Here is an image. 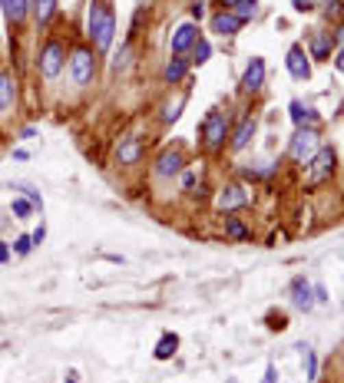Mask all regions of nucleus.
Here are the masks:
<instances>
[{"mask_svg": "<svg viewBox=\"0 0 344 383\" xmlns=\"http://www.w3.org/2000/svg\"><path fill=\"white\" fill-rule=\"evenodd\" d=\"M182 169H186V155H182V149L166 146V149L153 159V175L156 179H162V182H169V179H175V175H182Z\"/></svg>", "mask_w": 344, "mask_h": 383, "instance_id": "obj_7", "label": "nucleus"}, {"mask_svg": "<svg viewBox=\"0 0 344 383\" xmlns=\"http://www.w3.org/2000/svg\"><path fill=\"white\" fill-rule=\"evenodd\" d=\"M86 40L93 43L96 57H106L116 43V10L110 0H90L86 7Z\"/></svg>", "mask_w": 344, "mask_h": 383, "instance_id": "obj_1", "label": "nucleus"}, {"mask_svg": "<svg viewBox=\"0 0 344 383\" xmlns=\"http://www.w3.org/2000/svg\"><path fill=\"white\" fill-rule=\"evenodd\" d=\"M10 215H14L17 222H30V215H34V205H30L27 198H14V202H10Z\"/></svg>", "mask_w": 344, "mask_h": 383, "instance_id": "obj_27", "label": "nucleus"}, {"mask_svg": "<svg viewBox=\"0 0 344 383\" xmlns=\"http://www.w3.org/2000/svg\"><path fill=\"white\" fill-rule=\"evenodd\" d=\"M288 298H291V307H295V311H302V314H308V311L315 307V294H311V281H308V278H295V281L288 285Z\"/></svg>", "mask_w": 344, "mask_h": 383, "instance_id": "obj_16", "label": "nucleus"}, {"mask_svg": "<svg viewBox=\"0 0 344 383\" xmlns=\"http://www.w3.org/2000/svg\"><path fill=\"white\" fill-rule=\"evenodd\" d=\"M143 155H146L143 139H136V135H130V139H119V149H116V162H119V166H136Z\"/></svg>", "mask_w": 344, "mask_h": 383, "instance_id": "obj_19", "label": "nucleus"}, {"mask_svg": "<svg viewBox=\"0 0 344 383\" xmlns=\"http://www.w3.org/2000/svg\"><path fill=\"white\" fill-rule=\"evenodd\" d=\"M219 3H222V10H232V7H235L238 0H219Z\"/></svg>", "mask_w": 344, "mask_h": 383, "instance_id": "obj_42", "label": "nucleus"}, {"mask_svg": "<svg viewBox=\"0 0 344 383\" xmlns=\"http://www.w3.org/2000/svg\"><path fill=\"white\" fill-rule=\"evenodd\" d=\"M325 142H321V133L315 129V126H298L291 139H288V159L295 162V166H308L311 162V155L318 153Z\"/></svg>", "mask_w": 344, "mask_h": 383, "instance_id": "obj_3", "label": "nucleus"}, {"mask_svg": "<svg viewBox=\"0 0 344 383\" xmlns=\"http://www.w3.org/2000/svg\"><path fill=\"white\" fill-rule=\"evenodd\" d=\"M30 3H34V0H30Z\"/></svg>", "mask_w": 344, "mask_h": 383, "instance_id": "obj_44", "label": "nucleus"}, {"mask_svg": "<svg viewBox=\"0 0 344 383\" xmlns=\"http://www.w3.org/2000/svg\"><path fill=\"white\" fill-rule=\"evenodd\" d=\"M232 14L242 20V23H249V20L258 17V0H238V3L232 7Z\"/></svg>", "mask_w": 344, "mask_h": 383, "instance_id": "obj_25", "label": "nucleus"}, {"mask_svg": "<svg viewBox=\"0 0 344 383\" xmlns=\"http://www.w3.org/2000/svg\"><path fill=\"white\" fill-rule=\"evenodd\" d=\"M189 73H192L189 57H175V53H169L166 66H162V83H166V86H179V83L189 79Z\"/></svg>", "mask_w": 344, "mask_h": 383, "instance_id": "obj_15", "label": "nucleus"}, {"mask_svg": "<svg viewBox=\"0 0 344 383\" xmlns=\"http://www.w3.org/2000/svg\"><path fill=\"white\" fill-rule=\"evenodd\" d=\"M10 251H14V254H17V258H27V254H30V251H34V241H30V235H20L17 241H14V245H10Z\"/></svg>", "mask_w": 344, "mask_h": 383, "instance_id": "obj_31", "label": "nucleus"}, {"mask_svg": "<svg viewBox=\"0 0 344 383\" xmlns=\"http://www.w3.org/2000/svg\"><path fill=\"white\" fill-rule=\"evenodd\" d=\"M20 135H23V139H34V135H37V126H27Z\"/></svg>", "mask_w": 344, "mask_h": 383, "instance_id": "obj_41", "label": "nucleus"}, {"mask_svg": "<svg viewBox=\"0 0 344 383\" xmlns=\"http://www.w3.org/2000/svg\"><path fill=\"white\" fill-rule=\"evenodd\" d=\"M70 77H73V83H77L79 90L83 86H90L96 79V50L93 47H73V53H70Z\"/></svg>", "mask_w": 344, "mask_h": 383, "instance_id": "obj_6", "label": "nucleus"}, {"mask_svg": "<svg viewBox=\"0 0 344 383\" xmlns=\"http://www.w3.org/2000/svg\"><path fill=\"white\" fill-rule=\"evenodd\" d=\"M63 66H66V43L57 37L43 40V47H40V53H37L40 77L47 79V83H53V79L63 73Z\"/></svg>", "mask_w": 344, "mask_h": 383, "instance_id": "obj_4", "label": "nucleus"}, {"mask_svg": "<svg viewBox=\"0 0 344 383\" xmlns=\"http://www.w3.org/2000/svg\"><path fill=\"white\" fill-rule=\"evenodd\" d=\"M229 135H232V116L225 109H212L202 119V146H206V153H222L229 146Z\"/></svg>", "mask_w": 344, "mask_h": 383, "instance_id": "obj_2", "label": "nucleus"}, {"mask_svg": "<svg viewBox=\"0 0 344 383\" xmlns=\"http://www.w3.org/2000/svg\"><path fill=\"white\" fill-rule=\"evenodd\" d=\"M14 189H20V192H23V198H27V202H30L34 209H43V195H40V192L34 189V185H23V182H17Z\"/></svg>", "mask_w": 344, "mask_h": 383, "instance_id": "obj_29", "label": "nucleus"}, {"mask_svg": "<svg viewBox=\"0 0 344 383\" xmlns=\"http://www.w3.org/2000/svg\"><path fill=\"white\" fill-rule=\"evenodd\" d=\"M175 350H179V334H162L153 347V357L156 360H172Z\"/></svg>", "mask_w": 344, "mask_h": 383, "instance_id": "obj_23", "label": "nucleus"}, {"mask_svg": "<svg viewBox=\"0 0 344 383\" xmlns=\"http://www.w3.org/2000/svg\"><path fill=\"white\" fill-rule=\"evenodd\" d=\"M331 37H334V43H338V47H344V20L334 27V30H331Z\"/></svg>", "mask_w": 344, "mask_h": 383, "instance_id": "obj_37", "label": "nucleus"}, {"mask_svg": "<svg viewBox=\"0 0 344 383\" xmlns=\"http://www.w3.org/2000/svg\"><path fill=\"white\" fill-rule=\"evenodd\" d=\"M30 17L37 20V27H50V20L57 17V0H34Z\"/></svg>", "mask_w": 344, "mask_h": 383, "instance_id": "obj_22", "label": "nucleus"}, {"mask_svg": "<svg viewBox=\"0 0 344 383\" xmlns=\"http://www.w3.org/2000/svg\"><path fill=\"white\" fill-rule=\"evenodd\" d=\"M291 3H295L298 14H311V10H315V0H291Z\"/></svg>", "mask_w": 344, "mask_h": 383, "instance_id": "obj_34", "label": "nucleus"}, {"mask_svg": "<svg viewBox=\"0 0 344 383\" xmlns=\"http://www.w3.org/2000/svg\"><path fill=\"white\" fill-rule=\"evenodd\" d=\"M305 350V380H315L318 377V354L311 347H302Z\"/></svg>", "mask_w": 344, "mask_h": 383, "instance_id": "obj_28", "label": "nucleus"}, {"mask_svg": "<svg viewBox=\"0 0 344 383\" xmlns=\"http://www.w3.org/2000/svg\"><path fill=\"white\" fill-rule=\"evenodd\" d=\"M202 37V30H199V23H192V20H186V23H175L169 34V53H175V57H186L192 50V43Z\"/></svg>", "mask_w": 344, "mask_h": 383, "instance_id": "obj_8", "label": "nucleus"}, {"mask_svg": "<svg viewBox=\"0 0 344 383\" xmlns=\"http://www.w3.org/2000/svg\"><path fill=\"white\" fill-rule=\"evenodd\" d=\"M334 166H338V153L331 146H321L318 153L311 155V162L305 166V185L315 189V185H325L328 179L334 175Z\"/></svg>", "mask_w": 344, "mask_h": 383, "instance_id": "obj_5", "label": "nucleus"}, {"mask_svg": "<svg viewBox=\"0 0 344 383\" xmlns=\"http://www.w3.org/2000/svg\"><path fill=\"white\" fill-rule=\"evenodd\" d=\"M189 17H192V23H202L206 20V0H192Z\"/></svg>", "mask_w": 344, "mask_h": 383, "instance_id": "obj_32", "label": "nucleus"}, {"mask_svg": "<svg viewBox=\"0 0 344 383\" xmlns=\"http://www.w3.org/2000/svg\"><path fill=\"white\" fill-rule=\"evenodd\" d=\"M308 57L311 60H328L334 50H338V43H334V37L331 34H325V30H315L311 37H308Z\"/></svg>", "mask_w": 344, "mask_h": 383, "instance_id": "obj_18", "label": "nucleus"}, {"mask_svg": "<svg viewBox=\"0 0 344 383\" xmlns=\"http://www.w3.org/2000/svg\"><path fill=\"white\" fill-rule=\"evenodd\" d=\"M265 73H268L265 60H262V57H251L249 66H245V73H242V79H238V93H242V96L262 93V86H265Z\"/></svg>", "mask_w": 344, "mask_h": 383, "instance_id": "obj_12", "label": "nucleus"}, {"mask_svg": "<svg viewBox=\"0 0 344 383\" xmlns=\"http://www.w3.org/2000/svg\"><path fill=\"white\" fill-rule=\"evenodd\" d=\"M225 235H229L232 241H245V238H251V231L245 222H238V218H225Z\"/></svg>", "mask_w": 344, "mask_h": 383, "instance_id": "obj_26", "label": "nucleus"}, {"mask_svg": "<svg viewBox=\"0 0 344 383\" xmlns=\"http://www.w3.org/2000/svg\"><path fill=\"white\" fill-rule=\"evenodd\" d=\"M262 383H278V367L268 364L265 367V380H262Z\"/></svg>", "mask_w": 344, "mask_h": 383, "instance_id": "obj_35", "label": "nucleus"}, {"mask_svg": "<svg viewBox=\"0 0 344 383\" xmlns=\"http://www.w3.org/2000/svg\"><path fill=\"white\" fill-rule=\"evenodd\" d=\"M315 7H321L328 17H341L344 14V0H315Z\"/></svg>", "mask_w": 344, "mask_h": 383, "instance_id": "obj_30", "label": "nucleus"}, {"mask_svg": "<svg viewBox=\"0 0 344 383\" xmlns=\"http://www.w3.org/2000/svg\"><path fill=\"white\" fill-rule=\"evenodd\" d=\"M285 70L291 79H298V83H305L311 79V57H308L305 43H291L285 53Z\"/></svg>", "mask_w": 344, "mask_h": 383, "instance_id": "obj_9", "label": "nucleus"}, {"mask_svg": "<svg viewBox=\"0 0 344 383\" xmlns=\"http://www.w3.org/2000/svg\"><path fill=\"white\" fill-rule=\"evenodd\" d=\"M0 149H3V135H0Z\"/></svg>", "mask_w": 344, "mask_h": 383, "instance_id": "obj_43", "label": "nucleus"}, {"mask_svg": "<svg viewBox=\"0 0 344 383\" xmlns=\"http://www.w3.org/2000/svg\"><path fill=\"white\" fill-rule=\"evenodd\" d=\"M311 294H315V304H328V287L325 285H311Z\"/></svg>", "mask_w": 344, "mask_h": 383, "instance_id": "obj_33", "label": "nucleus"}, {"mask_svg": "<svg viewBox=\"0 0 344 383\" xmlns=\"http://www.w3.org/2000/svg\"><path fill=\"white\" fill-rule=\"evenodd\" d=\"M0 10L10 27H23L30 17V0H0Z\"/></svg>", "mask_w": 344, "mask_h": 383, "instance_id": "obj_20", "label": "nucleus"}, {"mask_svg": "<svg viewBox=\"0 0 344 383\" xmlns=\"http://www.w3.org/2000/svg\"><path fill=\"white\" fill-rule=\"evenodd\" d=\"M17 77H14V70H7V66H0V116H7L14 106H17Z\"/></svg>", "mask_w": 344, "mask_h": 383, "instance_id": "obj_14", "label": "nucleus"}, {"mask_svg": "<svg viewBox=\"0 0 344 383\" xmlns=\"http://www.w3.org/2000/svg\"><path fill=\"white\" fill-rule=\"evenodd\" d=\"M288 116H291L295 129H298V126H315V129H318V122H321L318 109H315L311 103H305V99H291V103H288Z\"/></svg>", "mask_w": 344, "mask_h": 383, "instance_id": "obj_17", "label": "nucleus"}, {"mask_svg": "<svg viewBox=\"0 0 344 383\" xmlns=\"http://www.w3.org/2000/svg\"><path fill=\"white\" fill-rule=\"evenodd\" d=\"M245 205H249V192H245V185H238V182L222 185V189H219V195H215V211H222V215L245 209Z\"/></svg>", "mask_w": 344, "mask_h": 383, "instance_id": "obj_10", "label": "nucleus"}, {"mask_svg": "<svg viewBox=\"0 0 344 383\" xmlns=\"http://www.w3.org/2000/svg\"><path fill=\"white\" fill-rule=\"evenodd\" d=\"M242 27H245V23L235 17L232 10H222V7L209 17V30L215 34V37H238V34H242Z\"/></svg>", "mask_w": 344, "mask_h": 383, "instance_id": "obj_13", "label": "nucleus"}, {"mask_svg": "<svg viewBox=\"0 0 344 383\" xmlns=\"http://www.w3.org/2000/svg\"><path fill=\"white\" fill-rule=\"evenodd\" d=\"M255 133H258V116L245 113L229 135V153H245V149L251 146V139H255Z\"/></svg>", "mask_w": 344, "mask_h": 383, "instance_id": "obj_11", "label": "nucleus"}, {"mask_svg": "<svg viewBox=\"0 0 344 383\" xmlns=\"http://www.w3.org/2000/svg\"><path fill=\"white\" fill-rule=\"evenodd\" d=\"M186 103H189V93H186V90H182V93H175V96H169V99L162 103V109H159V122H162V126H172V122L182 116Z\"/></svg>", "mask_w": 344, "mask_h": 383, "instance_id": "obj_21", "label": "nucleus"}, {"mask_svg": "<svg viewBox=\"0 0 344 383\" xmlns=\"http://www.w3.org/2000/svg\"><path fill=\"white\" fill-rule=\"evenodd\" d=\"M10 258H14V251H10V245H7V241H0V265H7Z\"/></svg>", "mask_w": 344, "mask_h": 383, "instance_id": "obj_36", "label": "nucleus"}, {"mask_svg": "<svg viewBox=\"0 0 344 383\" xmlns=\"http://www.w3.org/2000/svg\"><path fill=\"white\" fill-rule=\"evenodd\" d=\"M189 53H192V60H189L192 66H206V63L212 60V43H209L206 37H199L195 43H192V50H189Z\"/></svg>", "mask_w": 344, "mask_h": 383, "instance_id": "obj_24", "label": "nucleus"}, {"mask_svg": "<svg viewBox=\"0 0 344 383\" xmlns=\"http://www.w3.org/2000/svg\"><path fill=\"white\" fill-rule=\"evenodd\" d=\"M43 238H47V228L40 225V228L34 231V235H30V241H34V248H37V245H43Z\"/></svg>", "mask_w": 344, "mask_h": 383, "instance_id": "obj_39", "label": "nucleus"}, {"mask_svg": "<svg viewBox=\"0 0 344 383\" xmlns=\"http://www.w3.org/2000/svg\"><path fill=\"white\" fill-rule=\"evenodd\" d=\"M14 159H17V162H27V159H30V153H27V149H14Z\"/></svg>", "mask_w": 344, "mask_h": 383, "instance_id": "obj_40", "label": "nucleus"}, {"mask_svg": "<svg viewBox=\"0 0 344 383\" xmlns=\"http://www.w3.org/2000/svg\"><path fill=\"white\" fill-rule=\"evenodd\" d=\"M334 70H338V73H344V47H338V50H334Z\"/></svg>", "mask_w": 344, "mask_h": 383, "instance_id": "obj_38", "label": "nucleus"}]
</instances>
